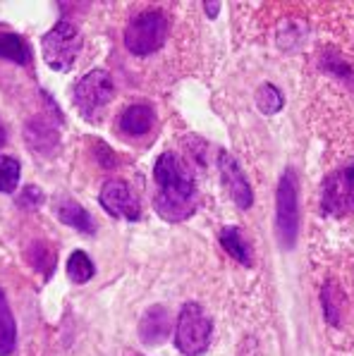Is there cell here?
Here are the masks:
<instances>
[{
  "label": "cell",
  "mask_w": 354,
  "mask_h": 356,
  "mask_svg": "<svg viewBox=\"0 0 354 356\" xmlns=\"http://www.w3.org/2000/svg\"><path fill=\"white\" fill-rule=\"evenodd\" d=\"M254 98H256L259 111L264 115H275L285 108V96H282V91L277 89L275 84H261L259 89H256Z\"/></svg>",
  "instance_id": "cell-17"
},
{
  "label": "cell",
  "mask_w": 354,
  "mask_h": 356,
  "mask_svg": "<svg viewBox=\"0 0 354 356\" xmlns=\"http://www.w3.org/2000/svg\"><path fill=\"white\" fill-rule=\"evenodd\" d=\"M321 211L323 216H352L354 213V163L337 168L323 179L321 187Z\"/></svg>",
  "instance_id": "cell-7"
},
{
  "label": "cell",
  "mask_w": 354,
  "mask_h": 356,
  "mask_svg": "<svg viewBox=\"0 0 354 356\" xmlns=\"http://www.w3.org/2000/svg\"><path fill=\"white\" fill-rule=\"evenodd\" d=\"M172 332V316L166 306H151L139 321V339L149 347H161Z\"/></svg>",
  "instance_id": "cell-10"
},
{
  "label": "cell",
  "mask_w": 354,
  "mask_h": 356,
  "mask_svg": "<svg viewBox=\"0 0 354 356\" xmlns=\"http://www.w3.org/2000/svg\"><path fill=\"white\" fill-rule=\"evenodd\" d=\"M81 48L79 31L70 22H58L41 41V53L53 72H70Z\"/></svg>",
  "instance_id": "cell-6"
},
{
  "label": "cell",
  "mask_w": 354,
  "mask_h": 356,
  "mask_svg": "<svg viewBox=\"0 0 354 356\" xmlns=\"http://www.w3.org/2000/svg\"><path fill=\"white\" fill-rule=\"evenodd\" d=\"M19 163L10 156H0V194H13L19 184Z\"/></svg>",
  "instance_id": "cell-20"
},
{
  "label": "cell",
  "mask_w": 354,
  "mask_h": 356,
  "mask_svg": "<svg viewBox=\"0 0 354 356\" xmlns=\"http://www.w3.org/2000/svg\"><path fill=\"white\" fill-rule=\"evenodd\" d=\"M24 139L26 146L36 153V156H53L58 149V129L51 122H46L43 118H31L24 124Z\"/></svg>",
  "instance_id": "cell-11"
},
{
  "label": "cell",
  "mask_w": 354,
  "mask_h": 356,
  "mask_svg": "<svg viewBox=\"0 0 354 356\" xmlns=\"http://www.w3.org/2000/svg\"><path fill=\"white\" fill-rule=\"evenodd\" d=\"M94 273H96L94 263H91V259L84 254V251H74V254H70V259H67V277L70 280L77 282V284H84L94 277Z\"/></svg>",
  "instance_id": "cell-19"
},
{
  "label": "cell",
  "mask_w": 354,
  "mask_h": 356,
  "mask_svg": "<svg viewBox=\"0 0 354 356\" xmlns=\"http://www.w3.org/2000/svg\"><path fill=\"white\" fill-rule=\"evenodd\" d=\"M99 201L111 216L122 218V220H139L141 216V206L137 196H134L129 184H124L122 179H108L101 187Z\"/></svg>",
  "instance_id": "cell-8"
},
{
  "label": "cell",
  "mask_w": 354,
  "mask_h": 356,
  "mask_svg": "<svg viewBox=\"0 0 354 356\" xmlns=\"http://www.w3.org/2000/svg\"><path fill=\"white\" fill-rule=\"evenodd\" d=\"M211 318L204 314L199 304H184L175 325V347L184 356H199L209 349L211 342Z\"/></svg>",
  "instance_id": "cell-4"
},
{
  "label": "cell",
  "mask_w": 354,
  "mask_h": 356,
  "mask_svg": "<svg viewBox=\"0 0 354 356\" xmlns=\"http://www.w3.org/2000/svg\"><path fill=\"white\" fill-rule=\"evenodd\" d=\"M321 67H323L325 72H330L333 76H337V79L352 81L354 84V70L345 58H340V56H335V53L328 51V53H323V58H321Z\"/></svg>",
  "instance_id": "cell-21"
},
{
  "label": "cell",
  "mask_w": 354,
  "mask_h": 356,
  "mask_svg": "<svg viewBox=\"0 0 354 356\" xmlns=\"http://www.w3.org/2000/svg\"><path fill=\"white\" fill-rule=\"evenodd\" d=\"M41 204H43V191L36 187H26L17 199V206L26 208V211H34V208H39Z\"/></svg>",
  "instance_id": "cell-23"
},
{
  "label": "cell",
  "mask_w": 354,
  "mask_h": 356,
  "mask_svg": "<svg viewBox=\"0 0 354 356\" xmlns=\"http://www.w3.org/2000/svg\"><path fill=\"white\" fill-rule=\"evenodd\" d=\"M168 17L161 10H144L124 29V46L132 56H151L166 43Z\"/></svg>",
  "instance_id": "cell-3"
},
{
  "label": "cell",
  "mask_w": 354,
  "mask_h": 356,
  "mask_svg": "<svg viewBox=\"0 0 354 356\" xmlns=\"http://www.w3.org/2000/svg\"><path fill=\"white\" fill-rule=\"evenodd\" d=\"M295 22H285V24L280 26V31H277V43H280V48H285V51H295L299 43L304 41V26L299 31H295Z\"/></svg>",
  "instance_id": "cell-22"
},
{
  "label": "cell",
  "mask_w": 354,
  "mask_h": 356,
  "mask_svg": "<svg viewBox=\"0 0 354 356\" xmlns=\"http://www.w3.org/2000/svg\"><path fill=\"white\" fill-rule=\"evenodd\" d=\"M218 239H220L223 249H225L237 263H242V266H252V251H249V244L244 242L239 227H223L220 234H218Z\"/></svg>",
  "instance_id": "cell-15"
},
{
  "label": "cell",
  "mask_w": 354,
  "mask_h": 356,
  "mask_svg": "<svg viewBox=\"0 0 354 356\" xmlns=\"http://www.w3.org/2000/svg\"><path fill=\"white\" fill-rule=\"evenodd\" d=\"M0 58L10 60V63H17V65H26L31 58V51L22 36L0 34Z\"/></svg>",
  "instance_id": "cell-16"
},
{
  "label": "cell",
  "mask_w": 354,
  "mask_h": 356,
  "mask_svg": "<svg viewBox=\"0 0 354 356\" xmlns=\"http://www.w3.org/2000/svg\"><path fill=\"white\" fill-rule=\"evenodd\" d=\"M56 216L63 225L79 229L81 234H94L96 232V225H94V220H91L89 211H84V206L74 204V201H70V199H63L56 206Z\"/></svg>",
  "instance_id": "cell-13"
},
{
  "label": "cell",
  "mask_w": 354,
  "mask_h": 356,
  "mask_svg": "<svg viewBox=\"0 0 354 356\" xmlns=\"http://www.w3.org/2000/svg\"><path fill=\"white\" fill-rule=\"evenodd\" d=\"M154 206L163 220L182 222L194 216L199 204V189L177 153L166 151L158 158L154 165Z\"/></svg>",
  "instance_id": "cell-1"
},
{
  "label": "cell",
  "mask_w": 354,
  "mask_h": 356,
  "mask_svg": "<svg viewBox=\"0 0 354 356\" xmlns=\"http://www.w3.org/2000/svg\"><path fill=\"white\" fill-rule=\"evenodd\" d=\"M275 232L282 249H295L299 239V177L295 168H285L280 182H277Z\"/></svg>",
  "instance_id": "cell-2"
},
{
  "label": "cell",
  "mask_w": 354,
  "mask_h": 356,
  "mask_svg": "<svg viewBox=\"0 0 354 356\" xmlns=\"http://www.w3.org/2000/svg\"><path fill=\"white\" fill-rule=\"evenodd\" d=\"M113 91H115V86H113L111 74L106 70H91L74 86V108H77L84 120L96 122L101 118V113L106 111L108 103H111Z\"/></svg>",
  "instance_id": "cell-5"
},
{
  "label": "cell",
  "mask_w": 354,
  "mask_h": 356,
  "mask_svg": "<svg viewBox=\"0 0 354 356\" xmlns=\"http://www.w3.org/2000/svg\"><path fill=\"white\" fill-rule=\"evenodd\" d=\"M321 304H323V316L330 325H340V309H342V292L337 289L333 280H328L321 289Z\"/></svg>",
  "instance_id": "cell-18"
},
{
  "label": "cell",
  "mask_w": 354,
  "mask_h": 356,
  "mask_svg": "<svg viewBox=\"0 0 354 356\" xmlns=\"http://www.w3.org/2000/svg\"><path fill=\"white\" fill-rule=\"evenodd\" d=\"M3 144H5V129L0 127V146H3Z\"/></svg>",
  "instance_id": "cell-25"
},
{
  "label": "cell",
  "mask_w": 354,
  "mask_h": 356,
  "mask_svg": "<svg viewBox=\"0 0 354 356\" xmlns=\"http://www.w3.org/2000/svg\"><path fill=\"white\" fill-rule=\"evenodd\" d=\"M17 344V325H15V316L10 311L8 297L0 289V356H10Z\"/></svg>",
  "instance_id": "cell-14"
},
{
  "label": "cell",
  "mask_w": 354,
  "mask_h": 356,
  "mask_svg": "<svg viewBox=\"0 0 354 356\" xmlns=\"http://www.w3.org/2000/svg\"><path fill=\"white\" fill-rule=\"evenodd\" d=\"M204 13L209 15L211 19H214L216 15L220 13V5H218V3H206V5H204Z\"/></svg>",
  "instance_id": "cell-24"
},
{
  "label": "cell",
  "mask_w": 354,
  "mask_h": 356,
  "mask_svg": "<svg viewBox=\"0 0 354 356\" xmlns=\"http://www.w3.org/2000/svg\"><path fill=\"white\" fill-rule=\"evenodd\" d=\"M151 124H154V108L146 103H134L120 115V131L127 136L149 134Z\"/></svg>",
  "instance_id": "cell-12"
},
{
  "label": "cell",
  "mask_w": 354,
  "mask_h": 356,
  "mask_svg": "<svg viewBox=\"0 0 354 356\" xmlns=\"http://www.w3.org/2000/svg\"><path fill=\"white\" fill-rule=\"evenodd\" d=\"M218 170H220L223 184H225L230 199L235 201L237 208L249 211L254 204V191L249 187V179L242 172V168H239L237 158L230 156L227 151H220V156H218Z\"/></svg>",
  "instance_id": "cell-9"
}]
</instances>
